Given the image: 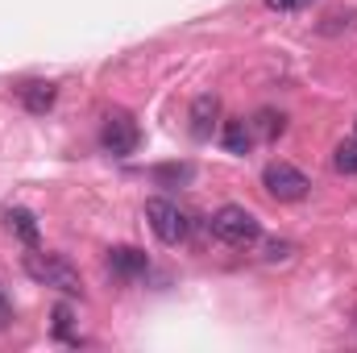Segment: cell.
<instances>
[{"label":"cell","mask_w":357,"mask_h":353,"mask_svg":"<svg viewBox=\"0 0 357 353\" xmlns=\"http://www.w3.org/2000/svg\"><path fill=\"white\" fill-rule=\"evenodd\" d=\"M208 229H212V237H216L220 246H229V250H250V246L262 241V225H258V216H254L250 208H241V204H225V208H216L212 220H208Z\"/></svg>","instance_id":"cell-1"},{"label":"cell","mask_w":357,"mask_h":353,"mask_svg":"<svg viewBox=\"0 0 357 353\" xmlns=\"http://www.w3.org/2000/svg\"><path fill=\"white\" fill-rule=\"evenodd\" d=\"M21 266H25V274H29L33 283H42V287H54V291H63V295H84L79 270L67 262L63 254H42V250L33 246Z\"/></svg>","instance_id":"cell-2"},{"label":"cell","mask_w":357,"mask_h":353,"mask_svg":"<svg viewBox=\"0 0 357 353\" xmlns=\"http://www.w3.org/2000/svg\"><path fill=\"white\" fill-rule=\"evenodd\" d=\"M137 142H142L137 121H133L129 112L112 108V112L104 117V125H100V146H104V154H112V158H129V154L137 150Z\"/></svg>","instance_id":"cell-3"},{"label":"cell","mask_w":357,"mask_h":353,"mask_svg":"<svg viewBox=\"0 0 357 353\" xmlns=\"http://www.w3.org/2000/svg\"><path fill=\"white\" fill-rule=\"evenodd\" d=\"M146 220H150V229H154V237L162 241V246H183L187 241V216L178 212V204L171 200H162V195H154V200H146Z\"/></svg>","instance_id":"cell-4"},{"label":"cell","mask_w":357,"mask_h":353,"mask_svg":"<svg viewBox=\"0 0 357 353\" xmlns=\"http://www.w3.org/2000/svg\"><path fill=\"white\" fill-rule=\"evenodd\" d=\"M262 187H266L274 200L295 204V200H303L312 191V179L303 175L299 167H291V163H270L266 171H262Z\"/></svg>","instance_id":"cell-5"},{"label":"cell","mask_w":357,"mask_h":353,"mask_svg":"<svg viewBox=\"0 0 357 353\" xmlns=\"http://www.w3.org/2000/svg\"><path fill=\"white\" fill-rule=\"evenodd\" d=\"M187 121H191V137H195V142H208V137L216 133V121H220V96H212V91L195 96Z\"/></svg>","instance_id":"cell-6"},{"label":"cell","mask_w":357,"mask_h":353,"mask_svg":"<svg viewBox=\"0 0 357 353\" xmlns=\"http://www.w3.org/2000/svg\"><path fill=\"white\" fill-rule=\"evenodd\" d=\"M17 100H21V108H25V112L42 117V112H50V108H54L59 88H54V84H46V80H29V84H21V88H17Z\"/></svg>","instance_id":"cell-7"},{"label":"cell","mask_w":357,"mask_h":353,"mask_svg":"<svg viewBox=\"0 0 357 353\" xmlns=\"http://www.w3.org/2000/svg\"><path fill=\"white\" fill-rule=\"evenodd\" d=\"M108 270L116 278H142L150 270V258L142 250H133V246H116V250H108Z\"/></svg>","instance_id":"cell-8"},{"label":"cell","mask_w":357,"mask_h":353,"mask_svg":"<svg viewBox=\"0 0 357 353\" xmlns=\"http://www.w3.org/2000/svg\"><path fill=\"white\" fill-rule=\"evenodd\" d=\"M220 142H225L229 154H250L258 137H254V125H250L245 117H229V121L220 125Z\"/></svg>","instance_id":"cell-9"},{"label":"cell","mask_w":357,"mask_h":353,"mask_svg":"<svg viewBox=\"0 0 357 353\" xmlns=\"http://www.w3.org/2000/svg\"><path fill=\"white\" fill-rule=\"evenodd\" d=\"M4 225H8V233H17V237L25 241V250L38 246V216H33L29 208H8V212H4Z\"/></svg>","instance_id":"cell-10"},{"label":"cell","mask_w":357,"mask_h":353,"mask_svg":"<svg viewBox=\"0 0 357 353\" xmlns=\"http://www.w3.org/2000/svg\"><path fill=\"white\" fill-rule=\"evenodd\" d=\"M250 125H254V137H262V142H274V137L287 129V117H282V112H274V108H262V112H258Z\"/></svg>","instance_id":"cell-11"},{"label":"cell","mask_w":357,"mask_h":353,"mask_svg":"<svg viewBox=\"0 0 357 353\" xmlns=\"http://www.w3.org/2000/svg\"><path fill=\"white\" fill-rule=\"evenodd\" d=\"M333 167L341 175H357V137H345L337 150H333Z\"/></svg>","instance_id":"cell-12"},{"label":"cell","mask_w":357,"mask_h":353,"mask_svg":"<svg viewBox=\"0 0 357 353\" xmlns=\"http://www.w3.org/2000/svg\"><path fill=\"white\" fill-rule=\"evenodd\" d=\"M150 175L158 179V183H175V187H183V183L195 179V167H191V163H171V167H154Z\"/></svg>","instance_id":"cell-13"},{"label":"cell","mask_w":357,"mask_h":353,"mask_svg":"<svg viewBox=\"0 0 357 353\" xmlns=\"http://www.w3.org/2000/svg\"><path fill=\"white\" fill-rule=\"evenodd\" d=\"M54 337H59V341H67V345H79V337L71 333V308H67V303H59V308H54Z\"/></svg>","instance_id":"cell-14"},{"label":"cell","mask_w":357,"mask_h":353,"mask_svg":"<svg viewBox=\"0 0 357 353\" xmlns=\"http://www.w3.org/2000/svg\"><path fill=\"white\" fill-rule=\"evenodd\" d=\"M266 258H270V262L291 258V241H270V246H266Z\"/></svg>","instance_id":"cell-15"},{"label":"cell","mask_w":357,"mask_h":353,"mask_svg":"<svg viewBox=\"0 0 357 353\" xmlns=\"http://www.w3.org/2000/svg\"><path fill=\"white\" fill-rule=\"evenodd\" d=\"M270 8H278V13H291V8H307L312 0H266Z\"/></svg>","instance_id":"cell-16"},{"label":"cell","mask_w":357,"mask_h":353,"mask_svg":"<svg viewBox=\"0 0 357 353\" xmlns=\"http://www.w3.org/2000/svg\"><path fill=\"white\" fill-rule=\"evenodd\" d=\"M8 320H13V303H8V295L0 291V329H8Z\"/></svg>","instance_id":"cell-17"}]
</instances>
